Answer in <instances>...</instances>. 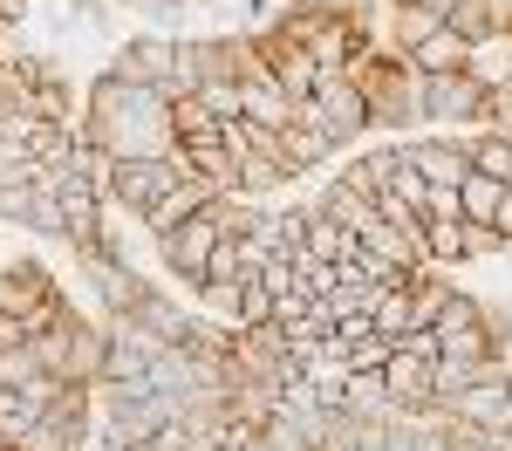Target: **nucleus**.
Returning <instances> with one entry per match:
<instances>
[{"mask_svg": "<svg viewBox=\"0 0 512 451\" xmlns=\"http://www.w3.org/2000/svg\"><path fill=\"white\" fill-rule=\"evenodd\" d=\"M82 137L103 144L110 158H164V151L178 144V130H171V96H164V89H144V82L96 76L89 96H82Z\"/></svg>", "mask_w": 512, "mask_h": 451, "instance_id": "1", "label": "nucleus"}, {"mask_svg": "<svg viewBox=\"0 0 512 451\" xmlns=\"http://www.w3.org/2000/svg\"><path fill=\"white\" fill-rule=\"evenodd\" d=\"M349 76L362 82V96H369V123H383V130H410V123H424V69L410 62V55H362L349 62Z\"/></svg>", "mask_w": 512, "mask_h": 451, "instance_id": "2", "label": "nucleus"}, {"mask_svg": "<svg viewBox=\"0 0 512 451\" xmlns=\"http://www.w3.org/2000/svg\"><path fill=\"white\" fill-rule=\"evenodd\" d=\"M226 240V219H219V199L205 205V212H192L178 233H164L158 240V260L185 281V294H198L205 287V260H212V246Z\"/></svg>", "mask_w": 512, "mask_h": 451, "instance_id": "3", "label": "nucleus"}, {"mask_svg": "<svg viewBox=\"0 0 512 451\" xmlns=\"http://www.w3.org/2000/svg\"><path fill=\"white\" fill-rule=\"evenodd\" d=\"M301 117L321 123L335 144H355L369 130V96H362V82L349 69H321V89H315V103H301Z\"/></svg>", "mask_w": 512, "mask_h": 451, "instance_id": "4", "label": "nucleus"}, {"mask_svg": "<svg viewBox=\"0 0 512 451\" xmlns=\"http://www.w3.org/2000/svg\"><path fill=\"white\" fill-rule=\"evenodd\" d=\"M437 342H444V356H499V322H492V308L472 301V294H451L444 301V315H437Z\"/></svg>", "mask_w": 512, "mask_h": 451, "instance_id": "5", "label": "nucleus"}, {"mask_svg": "<svg viewBox=\"0 0 512 451\" xmlns=\"http://www.w3.org/2000/svg\"><path fill=\"white\" fill-rule=\"evenodd\" d=\"M485 103H492V89L472 82L465 69L424 76V123H431V130H451V137H458V123H485Z\"/></svg>", "mask_w": 512, "mask_h": 451, "instance_id": "6", "label": "nucleus"}, {"mask_svg": "<svg viewBox=\"0 0 512 451\" xmlns=\"http://www.w3.org/2000/svg\"><path fill=\"white\" fill-rule=\"evenodd\" d=\"M171 69H178V41H164V35H137V41H123L117 55H110V69H103V76H117V82H144V89H164V96H171Z\"/></svg>", "mask_w": 512, "mask_h": 451, "instance_id": "7", "label": "nucleus"}, {"mask_svg": "<svg viewBox=\"0 0 512 451\" xmlns=\"http://www.w3.org/2000/svg\"><path fill=\"white\" fill-rule=\"evenodd\" d=\"M396 144H403V137H396ZM403 164L424 171L431 185H465V178H472V144H465V137H444V130H424V137L403 144Z\"/></svg>", "mask_w": 512, "mask_h": 451, "instance_id": "8", "label": "nucleus"}, {"mask_svg": "<svg viewBox=\"0 0 512 451\" xmlns=\"http://www.w3.org/2000/svg\"><path fill=\"white\" fill-rule=\"evenodd\" d=\"M260 48H267V69H274V89L301 110V103H315V89H321V62L308 55V48H280V41L260 35Z\"/></svg>", "mask_w": 512, "mask_h": 451, "instance_id": "9", "label": "nucleus"}, {"mask_svg": "<svg viewBox=\"0 0 512 451\" xmlns=\"http://www.w3.org/2000/svg\"><path fill=\"white\" fill-rule=\"evenodd\" d=\"M212 199H219V185H212V178H185V185H171V192H164V199L151 205V212H144L137 226H144L151 240H164V233H178V226H185L192 212H205Z\"/></svg>", "mask_w": 512, "mask_h": 451, "instance_id": "10", "label": "nucleus"}, {"mask_svg": "<svg viewBox=\"0 0 512 451\" xmlns=\"http://www.w3.org/2000/svg\"><path fill=\"white\" fill-rule=\"evenodd\" d=\"M48 294H62V287H55V274H48L41 260H7V267H0V315H28Z\"/></svg>", "mask_w": 512, "mask_h": 451, "instance_id": "11", "label": "nucleus"}, {"mask_svg": "<svg viewBox=\"0 0 512 451\" xmlns=\"http://www.w3.org/2000/svg\"><path fill=\"white\" fill-rule=\"evenodd\" d=\"M431 369H437V363L410 356V349H390V363H383V383H390V397L410 410V417H417V410H431V397H437Z\"/></svg>", "mask_w": 512, "mask_h": 451, "instance_id": "12", "label": "nucleus"}, {"mask_svg": "<svg viewBox=\"0 0 512 451\" xmlns=\"http://www.w3.org/2000/svg\"><path fill=\"white\" fill-rule=\"evenodd\" d=\"M103 356H110V328L69 315V383H103Z\"/></svg>", "mask_w": 512, "mask_h": 451, "instance_id": "13", "label": "nucleus"}, {"mask_svg": "<svg viewBox=\"0 0 512 451\" xmlns=\"http://www.w3.org/2000/svg\"><path fill=\"white\" fill-rule=\"evenodd\" d=\"M355 246H362V240H355L349 226H335L321 205H308V219H301V253H308V260H328V267H342V260H355Z\"/></svg>", "mask_w": 512, "mask_h": 451, "instance_id": "14", "label": "nucleus"}, {"mask_svg": "<svg viewBox=\"0 0 512 451\" xmlns=\"http://www.w3.org/2000/svg\"><path fill=\"white\" fill-rule=\"evenodd\" d=\"M89 260V274H96V287H103V315H130L144 294H151V281L137 274V267H110L103 253H82Z\"/></svg>", "mask_w": 512, "mask_h": 451, "instance_id": "15", "label": "nucleus"}, {"mask_svg": "<svg viewBox=\"0 0 512 451\" xmlns=\"http://www.w3.org/2000/svg\"><path fill=\"white\" fill-rule=\"evenodd\" d=\"M280 151H287V164H294V171H315V164H328L335 151H342V144H335L321 123H308L301 110H294V123L280 130Z\"/></svg>", "mask_w": 512, "mask_h": 451, "instance_id": "16", "label": "nucleus"}, {"mask_svg": "<svg viewBox=\"0 0 512 451\" xmlns=\"http://www.w3.org/2000/svg\"><path fill=\"white\" fill-rule=\"evenodd\" d=\"M239 96H246V123H267V130H287V123H294V103L274 89V69H267V76H246Z\"/></svg>", "mask_w": 512, "mask_h": 451, "instance_id": "17", "label": "nucleus"}, {"mask_svg": "<svg viewBox=\"0 0 512 451\" xmlns=\"http://www.w3.org/2000/svg\"><path fill=\"white\" fill-rule=\"evenodd\" d=\"M410 62H417L424 76H451V69H465V62H472V41H465L458 28H451V21H444V28H437V35L424 41L417 55H410Z\"/></svg>", "mask_w": 512, "mask_h": 451, "instance_id": "18", "label": "nucleus"}, {"mask_svg": "<svg viewBox=\"0 0 512 451\" xmlns=\"http://www.w3.org/2000/svg\"><path fill=\"white\" fill-rule=\"evenodd\" d=\"M321 212H328V219H335V226H369V219H376V199H369V192H355L349 178H335V185H328V192H321Z\"/></svg>", "mask_w": 512, "mask_h": 451, "instance_id": "19", "label": "nucleus"}, {"mask_svg": "<svg viewBox=\"0 0 512 451\" xmlns=\"http://www.w3.org/2000/svg\"><path fill=\"white\" fill-rule=\"evenodd\" d=\"M458 199H465V219L492 226V219H499V205H506V178H485V171H472V178L458 185Z\"/></svg>", "mask_w": 512, "mask_h": 451, "instance_id": "20", "label": "nucleus"}, {"mask_svg": "<svg viewBox=\"0 0 512 451\" xmlns=\"http://www.w3.org/2000/svg\"><path fill=\"white\" fill-rule=\"evenodd\" d=\"M171 130H178V144H212V137H219L226 123L212 117V110H205L198 96H178V103H171Z\"/></svg>", "mask_w": 512, "mask_h": 451, "instance_id": "21", "label": "nucleus"}, {"mask_svg": "<svg viewBox=\"0 0 512 451\" xmlns=\"http://www.w3.org/2000/svg\"><path fill=\"white\" fill-rule=\"evenodd\" d=\"M410 281H417V274H410ZM410 281H403V287H383V301H376V315H369V322H376V335H390V342H403V335L417 328V315H410Z\"/></svg>", "mask_w": 512, "mask_h": 451, "instance_id": "22", "label": "nucleus"}, {"mask_svg": "<svg viewBox=\"0 0 512 451\" xmlns=\"http://www.w3.org/2000/svg\"><path fill=\"white\" fill-rule=\"evenodd\" d=\"M41 424V410L21 390H0V451H21V438Z\"/></svg>", "mask_w": 512, "mask_h": 451, "instance_id": "23", "label": "nucleus"}, {"mask_svg": "<svg viewBox=\"0 0 512 451\" xmlns=\"http://www.w3.org/2000/svg\"><path fill=\"white\" fill-rule=\"evenodd\" d=\"M465 144H472V171L506 178V185H512V137H506V130H478V137H465Z\"/></svg>", "mask_w": 512, "mask_h": 451, "instance_id": "24", "label": "nucleus"}, {"mask_svg": "<svg viewBox=\"0 0 512 451\" xmlns=\"http://www.w3.org/2000/svg\"><path fill=\"white\" fill-rule=\"evenodd\" d=\"M431 267H465V219H424Z\"/></svg>", "mask_w": 512, "mask_h": 451, "instance_id": "25", "label": "nucleus"}, {"mask_svg": "<svg viewBox=\"0 0 512 451\" xmlns=\"http://www.w3.org/2000/svg\"><path fill=\"white\" fill-rule=\"evenodd\" d=\"M287 328V342H294V356H315L321 342H328V335H335V315H328V308H308V315H294V322H280Z\"/></svg>", "mask_w": 512, "mask_h": 451, "instance_id": "26", "label": "nucleus"}, {"mask_svg": "<svg viewBox=\"0 0 512 451\" xmlns=\"http://www.w3.org/2000/svg\"><path fill=\"white\" fill-rule=\"evenodd\" d=\"M35 376H41L35 342H0V390H28Z\"/></svg>", "mask_w": 512, "mask_h": 451, "instance_id": "27", "label": "nucleus"}, {"mask_svg": "<svg viewBox=\"0 0 512 451\" xmlns=\"http://www.w3.org/2000/svg\"><path fill=\"white\" fill-rule=\"evenodd\" d=\"M198 103L212 110L219 123H239L246 117V96H239V76H212V82H198Z\"/></svg>", "mask_w": 512, "mask_h": 451, "instance_id": "28", "label": "nucleus"}, {"mask_svg": "<svg viewBox=\"0 0 512 451\" xmlns=\"http://www.w3.org/2000/svg\"><path fill=\"white\" fill-rule=\"evenodd\" d=\"M274 287L267 281H239V335H253V328H267L274 322Z\"/></svg>", "mask_w": 512, "mask_h": 451, "instance_id": "29", "label": "nucleus"}, {"mask_svg": "<svg viewBox=\"0 0 512 451\" xmlns=\"http://www.w3.org/2000/svg\"><path fill=\"white\" fill-rule=\"evenodd\" d=\"M69 315H76V308H69L62 294H48V301H35V308L21 315V335L35 342V335H48V328H62V322H69Z\"/></svg>", "mask_w": 512, "mask_h": 451, "instance_id": "30", "label": "nucleus"}, {"mask_svg": "<svg viewBox=\"0 0 512 451\" xmlns=\"http://www.w3.org/2000/svg\"><path fill=\"white\" fill-rule=\"evenodd\" d=\"M499 253H512L506 233H499V226H478V219H465V260H499Z\"/></svg>", "mask_w": 512, "mask_h": 451, "instance_id": "31", "label": "nucleus"}, {"mask_svg": "<svg viewBox=\"0 0 512 451\" xmlns=\"http://www.w3.org/2000/svg\"><path fill=\"white\" fill-rule=\"evenodd\" d=\"M205 287H239V240H233V233L212 246V260H205Z\"/></svg>", "mask_w": 512, "mask_h": 451, "instance_id": "32", "label": "nucleus"}, {"mask_svg": "<svg viewBox=\"0 0 512 451\" xmlns=\"http://www.w3.org/2000/svg\"><path fill=\"white\" fill-rule=\"evenodd\" d=\"M28 205H35V185H0V226H28Z\"/></svg>", "mask_w": 512, "mask_h": 451, "instance_id": "33", "label": "nucleus"}, {"mask_svg": "<svg viewBox=\"0 0 512 451\" xmlns=\"http://www.w3.org/2000/svg\"><path fill=\"white\" fill-rule=\"evenodd\" d=\"M390 349H396L390 335H369V342H355V349H349V369H383V363H390Z\"/></svg>", "mask_w": 512, "mask_h": 451, "instance_id": "34", "label": "nucleus"}, {"mask_svg": "<svg viewBox=\"0 0 512 451\" xmlns=\"http://www.w3.org/2000/svg\"><path fill=\"white\" fill-rule=\"evenodd\" d=\"M424 219H465V199H458V185H431V199H424Z\"/></svg>", "mask_w": 512, "mask_h": 451, "instance_id": "35", "label": "nucleus"}, {"mask_svg": "<svg viewBox=\"0 0 512 451\" xmlns=\"http://www.w3.org/2000/svg\"><path fill=\"white\" fill-rule=\"evenodd\" d=\"M28 62V41H21V21H0V69Z\"/></svg>", "mask_w": 512, "mask_h": 451, "instance_id": "36", "label": "nucleus"}, {"mask_svg": "<svg viewBox=\"0 0 512 451\" xmlns=\"http://www.w3.org/2000/svg\"><path fill=\"white\" fill-rule=\"evenodd\" d=\"M396 349H410V356H424V363H437V356H444V342H437V328H410V335H403Z\"/></svg>", "mask_w": 512, "mask_h": 451, "instance_id": "37", "label": "nucleus"}, {"mask_svg": "<svg viewBox=\"0 0 512 451\" xmlns=\"http://www.w3.org/2000/svg\"><path fill=\"white\" fill-rule=\"evenodd\" d=\"M28 7L35 0H0V21H28Z\"/></svg>", "mask_w": 512, "mask_h": 451, "instance_id": "38", "label": "nucleus"}, {"mask_svg": "<svg viewBox=\"0 0 512 451\" xmlns=\"http://www.w3.org/2000/svg\"><path fill=\"white\" fill-rule=\"evenodd\" d=\"M492 226H499V233L512 240V185H506V205H499V219H492Z\"/></svg>", "mask_w": 512, "mask_h": 451, "instance_id": "39", "label": "nucleus"}, {"mask_svg": "<svg viewBox=\"0 0 512 451\" xmlns=\"http://www.w3.org/2000/svg\"><path fill=\"white\" fill-rule=\"evenodd\" d=\"M123 7H144V14H158V7H178V0H123Z\"/></svg>", "mask_w": 512, "mask_h": 451, "instance_id": "40", "label": "nucleus"}, {"mask_svg": "<svg viewBox=\"0 0 512 451\" xmlns=\"http://www.w3.org/2000/svg\"><path fill=\"white\" fill-rule=\"evenodd\" d=\"M205 451H219V445H205Z\"/></svg>", "mask_w": 512, "mask_h": 451, "instance_id": "41", "label": "nucleus"}]
</instances>
